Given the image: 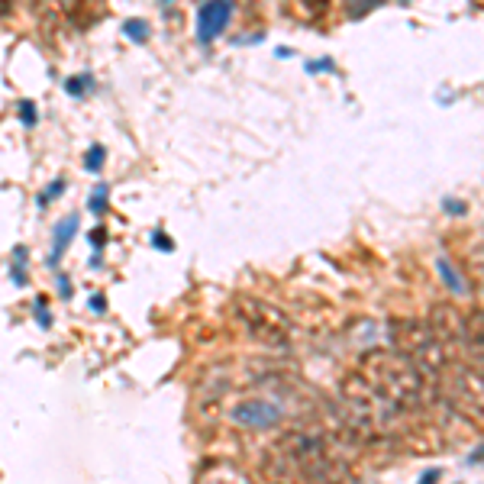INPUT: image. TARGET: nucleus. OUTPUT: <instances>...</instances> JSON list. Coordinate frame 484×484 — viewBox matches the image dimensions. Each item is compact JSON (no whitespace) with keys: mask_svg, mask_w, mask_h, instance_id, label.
Here are the masks:
<instances>
[{"mask_svg":"<svg viewBox=\"0 0 484 484\" xmlns=\"http://www.w3.org/2000/svg\"><path fill=\"white\" fill-rule=\"evenodd\" d=\"M197 484H249V478L233 465H210Z\"/></svg>","mask_w":484,"mask_h":484,"instance_id":"11","label":"nucleus"},{"mask_svg":"<svg viewBox=\"0 0 484 484\" xmlns=\"http://www.w3.org/2000/svg\"><path fill=\"white\" fill-rule=\"evenodd\" d=\"M233 313L239 326L265 349H288L291 345V320L284 310L252 294H239L233 300Z\"/></svg>","mask_w":484,"mask_h":484,"instance_id":"3","label":"nucleus"},{"mask_svg":"<svg viewBox=\"0 0 484 484\" xmlns=\"http://www.w3.org/2000/svg\"><path fill=\"white\" fill-rule=\"evenodd\" d=\"M91 242H94V249H101L103 242H107V233H103V230H94V233H91Z\"/></svg>","mask_w":484,"mask_h":484,"instance_id":"20","label":"nucleus"},{"mask_svg":"<svg viewBox=\"0 0 484 484\" xmlns=\"http://www.w3.org/2000/svg\"><path fill=\"white\" fill-rule=\"evenodd\" d=\"M19 110H23V120H26L29 126H33V123H36V116H33V103H23V107H19Z\"/></svg>","mask_w":484,"mask_h":484,"instance_id":"21","label":"nucleus"},{"mask_svg":"<svg viewBox=\"0 0 484 484\" xmlns=\"http://www.w3.org/2000/svg\"><path fill=\"white\" fill-rule=\"evenodd\" d=\"M84 84H87V78H71L68 81V94H84Z\"/></svg>","mask_w":484,"mask_h":484,"instance_id":"18","label":"nucleus"},{"mask_svg":"<svg viewBox=\"0 0 484 484\" xmlns=\"http://www.w3.org/2000/svg\"><path fill=\"white\" fill-rule=\"evenodd\" d=\"M103 159H107L103 146H91V149H87V155H84V165H87V171H101Z\"/></svg>","mask_w":484,"mask_h":484,"instance_id":"13","label":"nucleus"},{"mask_svg":"<svg viewBox=\"0 0 484 484\" xmlns=\"http://www.w3.org/2000/svg\"><path fill=\"white\" fill-rule=\"evenodd\" d=\"M275 456L281 458V465L288 468V472H297L300 478L317 481V484H333L336 475L343 472V462L336 458L333 446L323 436L304 433V429L288 433V436L281 439L278 446H275Z\"/></svg>","mask_w":484,"mask_h":484,"instance_id":"2","label":"nucleus"},{"mask_svg":"<svg viewBox=\"0 0 484 484\" xmlns=\"http://www.w3.org/2000/svg\"><path fill=\"white\" fill-rule=\"evenodd\" d=\"M230 420H233V426L239 429H275L284 420V407L268 397H245V401L233 404L230 410Z\"/></svg>","mask_w":484,"mask_h":484,"instance_id":"4","label":"nucleus"},{"mask_svg":"<svg viewBox=\"0 0 484 484\" xmlns=\"http://www.w3.org/2000/svg\"><path fill=\"white\" fill-rule=\"evenodd\" d=\"M449 391L462 404V410H468L472 417H484V374L478 368H462L452 374Z\"/></svg>","mask_w":484,"mask_h":484,"instance_id":"5","label":"nucleus"},{"mask_svg":"<svg viewBox=\"0 0 484 484\" xmlns=\"http://www.w3.org/2000/svg\"><path fill=\"white\" fill-rule=\"evenodd\" d=\"M152 242H159V249H171V242H168L165 236H152Z\"/></svg>","mask_w":484,"mask_h":484,"instance_id":"24","label":"nucleus"},{"mask_svg":"<svg viewBox=\"0 0 484 484\" xmlns=\"http://www.w3.org/2000/svg\"><path fill=\"white\" fill-rule=\"evenodd\" d=\"M91 207H94V210H101V207H107V184H103V187H97V194L91 197Z\"/></svg>","mask_w":484,"mask_h":484,"instance_id":"17","label":"nucleus"},{"mask_svg":"<svg viewBox=\"0 0 484 484\" xmlns=\"http://www.w3.org/2000/svg\"><path fill=\"white\" fill-rule=\"evenodd\" d=\"M300 3H304V10L313 13V17H323L326 10H329V0H300Z\"/></svg>","mask_w":484,"mask_h":484,"instance_id":"15","label":"nucleus"},{"mask_svg":"<svg viewBox=\"0 0 484 484\" xmlns=\"http://www.w3.org/2000/svg\"><path fill=\"white\" fill-rule=\"evenodd\" d=\"M62 187H65V181H55V184L49 187V194L42 197V200H49V197H58V194H62Z\"/></svg>","mask_w":484,"mask_h":484,"instance_id":"23","label":"nucleus"},{"mask_svg":"<svg viewBox=\"0 0 484 484\" xmlns=\"http://www.w3.org/2000/svg\"><path fill=\"white\" fill-rule=\"evenodd\" d=\"M123 29H126V36H132L136 42H146V33H149V26H146L142 19H130Z\"/></svg>","mask_w":484,"mask_h":484,"instance_id":"14","label":"nucleus"},{"mask_svg":"<svg viewBox=\"0 0 484 484\" xmlns=\"http://www.w3.org/2000/svg\"><path fill=\"white\" fill-rule=\"evenodd\" d=\"M378 0H345V7L352 10V13H365L368 7H374Z\"/></svg>","mask_w":484,"mask_h":484,"instance_id":"16","label":"nucleus"},{"mask_svg":"<svg viewBox=\"0 0 484 484\" xmlns=\"http://www.w3.org/2000/svg\"><path fill=\"white\" fill-rule=\"evenodd\" d=\"M358 374L365 384L372 388L381 401L397 407L401 413L413 410L423 397V381H420V368L410 362L404 352H388V349H372L362 358Z\"/></svg>","mask_w":484,"mask_h":484,"instance_id":"1","label":"nucleus"},{"mask_svg":"<svg viewBox=\"0 0 484 484\" xmlns=\"http://www.w3.org/2000/svg\"><path fill=\"white\" fill-rule=\"evenodd\" d=\"M429 333L436 336L439 343L446 345L449 352L462 343V326H465V313H458L456 307H449V304H439L433 310V320H429Z\"/></svg>","mask_w":484,"mask_h":484,"instance_id":"7","label":"nucleus"},{"mask_svg":"<svg viewBox=\"0 0 484 484\" xmlns=\"http://www.w3.org/2000/svg\"><path fill=\"white\" fill-rule=\"evenodd\" d=\"M78 233V216H68V220H62V223L55 226V245H52V255H49V265H58L62 261V255H65L68 242H71V236Z\"/></svg>","mask_w":484,"mask_h":484,"instance_id":"10","label":"nucleus"},{"mask_svg":"<svg viewBox=\"0 0 484 484\" xmlns=\"http://www.w3.org/2000/svg\"><path fill=\"white\" fill-rule=\"evenodd\" d=\"M439 475H442V472H439V468H429L426 475L420 478V484H436V481H439Z\"/></svg>","mask_w":484,"mask_h":484,"instance_id":"19","label":"nucleus"},{"mask_svg":"<svg viewBox=\"0 0 484 484\" xmlns=\"http://www.w3.org/2000/svg\"><path fill=\"white\" fill-rule=\"evenodd\" d=\"M462 349L472 355V362L478 365V372L484 374V310H472L465 313V326H462Z\"/></svg>","mask_w":484,"mask_h":484,"instance_id":"8","label":"nucleus"},{"mask_svg":"<svg viewBox=\"0 0 484 484\" xmlns=\"http://www.w3.org/2000/svg\"><path fill=\"white\" fill-rule=\"evenodd\" d=\"M62 10L75 29H87L101 17V0H62Z\"/></svg>","mask_w":484,"mask_h":484,"instance_id":"9","label":"nucleus"},{"mask_svg":"<svg viewBox=\"0 0 484 484\" xmlns=\"http://www.w3.org/2000/svg\"><path fill=\"white\" fill-rule=\"evenodd\" d=\"M436 268H439V278L446 281L452 294H465V291H468L465 278H462V275L452 268V261H449V259H439V261H436Z\"/></svg>","mask_w":484,"mask_h":484,"instance_id":"12","label":"nucleus"},{"mask_svg":"<svg viewBox=\"0 0 484 484\" xmlns=\"http://www.w3.org/2000/svg\"><path fill=\"white\" fill-rule=\"evenodd\" d=\"M446 210H449V214H465V204H458V200H446Z\"/></svg>","mask_w":484,"mask_h":484,"instance_id":"22","label":"nucleus"},{"mask_svg":"<svg viewBox=\"0 0 484 484\" xmlns=\"http://www.w3.org/2000/svg\"><path fill=\"white\" fill-rule=\"evenodd\" d=\"M233 7L236 0H207L200 7V13H197V36H200V42H214L223 33L230 17H233Z\"/></svg>","mask_w":484,"mask_h":484,"instance_id":"6","label":"nucleus"}]
</instances>
